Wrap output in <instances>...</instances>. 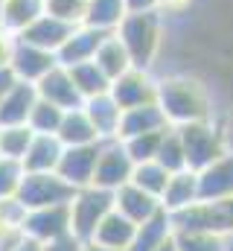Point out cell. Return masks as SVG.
I'll return each mask as SVG.
<instances>
[{"mask_svg":"<svg viewBox=\"0 0 233 251\" xmlns=\"http://www.w3.org/2000/svg\"><path fill=\"white\" fill-rule=\"evenodd\" d=\"M158 105L163 108L169 126H186L213 117L210 91L192 76H169L158 82Z\"/></svg>","mask_w":233,"mask_h":251,"instance_id":"cell-1","label":"cell"},{"mask_svg":"<svg viewBox=\"0 0 233 251\" xmlns=\"http://www.w3.org/2000/svg\"><path fill=\"white\" fill-rule=\"evenodd\" d=\"M116 35L122 38V44L128 47L134 67H146L155 62L158 50H161V38H163V18L158 9H143V12H128L116 29Z\"/></svg>","mask_w":233,"mask_h":251,"instance_id":"cell-2","label":"cell"},{"mask_svg":"<svg viewBox=\"0 0 233 251\" xmlns=\"http://www.w3.org/2000/svg\"><path fill=\"white\" fill-rule=\"evenodd\" d=\"M178 131H181V140L186 149V167L195 173L204 170L207 164H213L216 158H222L225 152H231L228 140H225V126L213 123V117L178 126Z\"/></svg>","mask_w":233,"mask_h":251,"instance_id":"cell-3","label":"cell"},{"mask_svg":"<svg viewBox=\"0 0 233 251\" xmlns=\"http://www.w3.org/2000/svg\"><path fill=\"white\" fill-rule=\"evenodd\" d=\"M114 210V193L102 187H82L70 201V234L82 243H91L99 222Z\"/></svg>","mask_w":233,"mask_h":251,"instance_id":"cell-4","label":"cell"},{"mask_svg":"<svg viewBox=\"0 0 233 251\" xmlns=\"http://www.w3.org/2000/svg\"><path fill=\"white\" fill-rule=\"evenodd\" d=\"M175 231H213L233 237V196L219 201H195L192 207L172 213Z\"/></svg>","mask_w":233,"mask_h":251,"instance_id":"cell-5","label":"cell"},{"mask_svg":"<svg viewBox=\"0 0 233 251\" xmlns=\"http://www.w3.org/2000/svg\"><path fill=\"white\" fill-rule=\"evenodd\" d=\"M79 190L67 184L58 173H23V181L18 187V201L26 210L35 207H53V204H70Z\"/></svg>","mask_w":233,"mask_h":251,"instance_id":"cell-6","label":"cell"},{"mask_svg":"<svg viewBox=\"0 0 233 251\" xmlns=\"http://www.w3.org/2000/svg\"><path fill=\"white\" fill-rule=\"evenodd\" d=\"M131 173H134V158L128 155L125 143L122 140H105L102 152H99V161H96L93 187L114 193V190H119L122 184L131 181Z\"/></svg>","mask_w":233,"mask_h":251,"instance_id":"cell-7","label":"cell"},{"mask_svg":"<svg viewBox=\"0 0 233 251\" xmlns=\"http://www.w3.org/2000/svg\"><path fill=\"white\" fill-rule=\"evenodd\" d=\"M102 143H85V146H64V155H61V164H58V176L73 184L76 190L91 187L93 184V173H96V161H99V152H102Z\"/></svg>","mask_w":233,"mask_h":251,"instance_id":"cell-8","label":"cell"},{"mask_svg":"<svg viewBox=\"0 0 233 251\" xmlns=\"http://www.w3.org/2000/svg\"><path fill=\"white\" fill-rule=\"evenodd\" d=\"M111 94L122 111L149 105V102H158V79H152V73L146 67H131L111 82Z\"/></svg>","mask_w":233,"mask_h":251,"instance_id":"cell-9","label":"cell"},{"mask_svg":"<svg viewBox=\"0 0 233 251\" xmlns=\"http://www.w3.org/2000/svg\"><path fill=\"white\" fill-rule=\"evenodd\" d=\"M23 234L38 243H53L58 237L70 234V204H53V207H35L26 210Z\"/></svg>","mask_w":233,"mask_h":251,"instance_id":"cell-10","label":"cell"},{"mask_svg":"<svg viewBox=\"0 0 233 251\" xmlns=\"http://www.w3.org/2000/svg\"><path fill=\"white\" fill-rule=\"evenodd\" d=\"M58 64L56 53H50V50H41V47H35V44H26V41H21V38H15V50H12V73L21 79V82H41L53 67Z\"/></svg>","mask_w":233,"mask_h":251,"instance_id":"cell-11","label":"cell"},{"mask_svg":"<svg viewBox=\"0 0 233 251\" xmlns=\"http://www.w3.org/2000/svg\"><path fill=\"white\" fill-rule=\"evenodd\" d=\"M108 35H111V32L96 29V26H88V24L76 26V29L70 32V38L58 47V53H56L58 64L73 67V64H82V62H93L96 50L102 47V41H105Z\"/></svg>","mask_w":233,"mask_h":251,"instance_id":"cell-12","label":"cell"},{"mask_svg":"<svg viewBox=\"0 0 233 251\" xmlns=\"http://www.w3.org/2000/svg\"><path fill=\"white\" fill-rule=\"evenodd\" d=\"M35 88H38V97L41 100L53 102V105L64 108V111L85 105V97L79 94V88H76V82H73V76H70V70L64 64H56L41 82H35Z\"/></svg>","mask_w":233,"mask_h":251,"instance_id":"cell-13","label":"cell"},{"mask_svg":"<svg viewBox=\"0 0 233 251\" xmlns=\"http://www.w3.org/2000/svg\"><path fill=\"white\" fill-rule=\"evenodd\" d=\"M114 207L119 213H125L131 222H137V225L149 222L152 216H158L163 210V204H161L158 196L146 193L143 187H137L134 181H128V184H122L119 190H114Z\"/></svg>","mask_w":233,"mask_h":251,"instance_id":"cell-14","label":"cell"},{"mask_svg":"<svg viewBox=\"0 0 233 251\" xmlns=\"http://www.w3.org/2000/svg\"><path fill=\"white\" fill-rule=\"evenodd\" d=\"M198 193L201 201H219L233 196V152H225L204 170H198Z\"/></svg>","mask_w":233,"mask_h":251,"instance_id":"cell-15","label":"cell"},{"mask_svg":"<svg viewBox=\"0 0 233 251\" xmlns=\"http://www.w3.org/2000/svg\"><path fill=\"white\" fill-rule=\"evenodd\" d=\"M76 26L73 24H67V21H61L56 15H50V12H44L35 24H29L18 38L21 41H26V44H35V47H41V50H50V53H58V47L70 38V32H73Z\"/></svg>","mask_w":233,"mask_h":251,"instance_id":"cell-16","label":"cell"},{"mask_svg":"<svg viewBox=\"0 0 233 251\" xmlns=\"http://www.w3.org/2000/svg\"><path fill=\"white\" fill-rule=\"evenodd\" d=\"M38 88L32 82H15L9 94L0 100V126H23L29 123V114L38 102Z\"/></svg>","mask_w":233,"mask_h":251,"instance_id":"cell-17","label":"cell"},{"mask_svg":"<svg viewBox=\"0 0 233 251\" xmlns=\"http://www.w3.org/2000/svg\"><path fill=\"white\" fill-rule=\"evenodd\" d=\"M91 117V123L96 126L99 131V140H119V123H122V108L114 100V94H99V97H91L85 100L82 105Z\"/></svg>","mask_w":233,"mask_h":251,"instance_id":"cell-18","label":"cell"},{"mask_svg":"<svg viewBox=\"0 0 233 251\" xmlns=\"http://www.w3.org/2000/svg\"><path fill=\"white\" fill-rule=\"evenodd\" d=\"M64 155V143L58 140V134H35L21 167L23 173H56Z\"/></svg>","mask_w":233,"mask_h":251,"instance_id":"cell-19","label":"cell"},{"mask_svg":"<svg viewBox=\"0 0 233 251\" xmlns=\"http://www.w3.org/2000/svg\"><path fill=\"white\" fill-rule=\"evenodd\" d=\"M195 201H201V193H198V173L195 170H181V173H172L169 184H166V193L161 196V204L166 213H181L186 207H192Z\"/></svg>","mask_w":233,"mask_h":251,"instance_id":"cell-20","label":"cell"},{"mask_svg":"<svg viewBox=\"0 0 233 251\" xmlns=\"http://www.w3.org/2000/svg\"><path fill=\"white\" fill-rule=\"evenodd\" d=\"M163 128H169V120H166V114H163V108L158 102L137 105V108H125L122 111V123H119V140L134 137V134L163 131Z\"/></svg>","mask_w":233,"mask_h":251,"instance_id":"cell-21","label":"cell"},{"mask_svg":"<svg viewBox=\"0 0 233 251\" xmlns=\"http://www.w3.org/2000/svg\"><path fill=\"white\" fill-rule=\"evenodd\" d=\"M134 234H137V222H131L125 213H119L114 207V210L99 222V228H96V234H93L91 243H99V246H105V249L128 251L131 243H134Z\"/></svg>","mask_w":233,"mask_h":251,"instance_id":"cell-22","label":"cell"},{"mask_svg":"<svg viewBox=\"0 0 233 251\" xmlns=\"http://www.w3.org/2000/svg\"><path fill=\"white\" fill-rule=\"evenodd\" d=\"M93 62L99 64V70H102L111 82H114V79H119L125 70H131V67H134V59H131L128 47L122 44V38H119L116 32H111V35L102 41V47L96 50Z\"/></svg>","mask_w":233,"mask_h":251,"instance_id":"cell-23","label":"cell"},{"mask_svg":"<svg viewBox=\"0 0 233 251\" xmlns=\"http://www.w3.org/2000/svg\"><path fill=\"white\" fill-rule=\"evenodd\" d=\"M58 140L64 146H85V143H99V131L91 123L85 108H70L64 111V120L58 126Z\"/></svg>","mask_w":233,"mask_h":251,"instance_id":"cell-24","label":"cell"},{"mask_svg":"<svg viewBox=\"0 0 233 251\" xmlns=\"http://www.w3.org/2000/svg\"><path fill=\"white\" fill-rule=\"evenodd\" d=\"M47 12V0H3V29L21 35Z\"/></svg>","mask_w":233,"mask_h":251,"instance_id":"cell-25","label":"cell"},{"mask_svg":"<svg viewBox=\"0 0 233 251\" xmlns=\"http://www.w3.org/2000/svg\"><path fill=\"white\" fill-rule=\"evenodd\" d=\"M175 234V225H172V213L161 210L158 216H152L149 222L137 225V234H134V243L128 251H155L163 240H169Z\"/></svg>","mask_w":233,"mask_h":251,"instance_id":"cell-26","label":"cell"},{"mask_svg":"<svg viewBox=\"0 0 233 251\" xmlns=\"http://www.w3.org/2000/svg\"><path fill=\"white\" fill-rule=\"evenodd\" d=\"M125 15H128V3L125 0H91L85 24L96 26V29H105V32H116Z\"/></svg>","mask_w":233,"mask_h":251,"instance_id":"cell-27","label":"cell"},{"mask_svg":"<svg viewBox=\"0 0 233 251\" xmlns=\"http://www.w3.org/2000/svg\"><path fill=\"white\" fill-rule=\"evenodd\" d=\"M67 70H70V76H73V82H76V88H79V94H82L85 100H91V97H99V94H108V91H111V79L99 70V64H96V62L73 64V67H67Z\"/></svg>","mask_w":233,"mask_h":251,"instance_id":"cell-28","label":"cell"},{"mask_svg":"<svg viewBox=\"0 0 233 251\" xmlns=\"http://www.w3.org/2000/svg\"><path fill=\"white\" fill-rule=\"evenodd\" d=\"M172 173L161 164V161H143V164H134V173H131V181L137 187H143L152 196H163L166 193V184H169Z\"/></svg>","mask_w":233,"mask_h":251,"instance_id":"cell-29","label":"cell"},{"mask_svg":"<svg viewBox=\"0 0 233 251\" xmlns=\"http://www.w3.org/2000/svg\"><path fill=\"white\" fill-rule=\"evenodd\" d=\"M32 137H35V131L29 128V123H23V126H0V158L23 161V155H26Z\"/></svg>","mask_w":233,"mask_h":251,"instance_id":"cell-30","label":"cell"},{"mask_svg":"<svg viewBox=\"0 0 233 251\" xmlns=\"http://www.w3.org/2000/svg\"><path fill=\"white\" fill-rule=\"evenodd\" d=\"M158 161H161L169 173L186 170V149H184V140H181L178 126H169V128L163 131V140H161V149H158Z\"/></svg>","mask_w":233,"mask_h":251,"instance_id":"cell-31","label":"cell"},{"mask_svg":"<svg viewBox=\"0 0 233 251\" xmlns=\"http://www.w3.org/2000/svg\"><path fill=\"white\" fill-rule=\"evenodd\" d=\"M181 251H228V237L213 231H175Z\"/></svg>","mask_w":233,"mask_h":251,"instance_id":"cell-32","label":"cell"},{"mask_svg":"<svg viewBox=\"0 0 233 251\" xmlns=\"http://www.w3.org/2000/svg\"><path fill=\"white\" fill-rule=\"evenodd\" d=\"M61 120H64V108H58L47 100H38L32 114H29V128L35 134H58Z\"/></svg>","mask_w":233,"mask_h":251,"instance_id":"cell-33","label":"cell"},{"mask_svg":"<svg viewBox=\"0 0 233 251\" xmlns=\"http://www.w3.org/2000/svg\"><path fill=\"white\" fill-rule=\"evenodd\" d=\"M166 131V128H163ZM163 131H149V134H134V137H125V149L128 155L134 158V164H143V161H158V149H161V140H163Z\"/></svg>","mask_w":233,"mask_h":251,"instance_id":"cell-34","label":"cell"},{"mask_svg":"<svg viewBox=\"0 0 233 251\" xmlns=\"http://www.w3.org/2000/svg\"><path fill=\"white\" fill-rule=\"evenodd\" d=\"M88 3L91 0H47V12L73 26H82L85 15H88Z\"/></svg>","mask_w":233,"mask_h":251,"instance_id":"cell-35","label":"cell"},{"mask_svg":"<svg viewBox=\"0 0 233 251\" xmlns=\"http://www.w3.org/2000/svg\"><path fill=\"white\" fill-rule=\"evenodd\" d=\"M21 181H23V167H21V161L0 158V201L15 199Z\"/></svg>","mask_w":233,"mask_h":251,"instance_id":"cell-36","label":"cell"},{"mask_svg":"<svg viewBox=\"0 0 233 251\" xmlns=\"http://www.w3.org/2000/svg\"><path fill=\"white\" fill-rule=\"evenodd\" d=\"M44 251H85V243L73 234H64L53 243H44Z\"/></svg>","mask_w":233,"mask_h":251,"instance_id":"cell-37","label":"cell"},{"mask_svg":"<svg viewBox=\"0 0 233 251\" xmlns=\"http://www.w3.org/2000/svg\"><path fill=\"white\" fill-rule=\"evenodd\" d=\"M15 38H18V35H12V32H6V29H0V67H9V62H12Z\"/></svg>","mask_w":233,"mask_h":251,"instance_id":"cell-38","label":"cell"},{"mask_svg":"<svg viewBox=\"0 0 233 251\" xmlns=\"http://www.w3.org/2000/svg\"><path fill=\"white\" fill-rule=\"evenodd\" d=\"M18 82V76L12 73V67H0V100L9 94V88Z\"/></svg>","mask_w":233,"mask_h":251,"instance_id":"cell-39","label":"cell"},{"mask_svg":"<svg viewBox=\"0 0 233 251\" xmlns=\"http://www.w3.org/2000/svg\"><path fill=\"white\" fill-rule=\"evenodd\" d=\"M189 0H155V9L163 15V12H181Z\"/></svg>","mask_w":233,"mask_h":251,"instance_id":"cell-40","label":"cell"},{"mask_svg":"<svg viewBox=\"0 0 233 251\" xmlns=\"http://www.w3.org/2000/svg\"><path fill=\"white\" fill-rule=\"evenodd\" d=\"M128 12H143V9H155V0H125Z\"/></svg>","mask_w":233,"mask_h":251,"instance_id":"cell-41","label":"cell"},{"mask_svg":"<svg viewBox=\"0 0 233 251\" xmlns=\"http://www.w3.org/2000/svg\"><path fill=\"white\" fill-rule=\"evenodd\" d=\"M15 251H44V243H38V240L26 237V240H23V243H21V246H18Z\"/></svg>","mask_w":233,"mask_h":251,"instance_id":"cell-42","label":"cell"},{"mask_svg":"<svg viewBox=\"0 0 233 251\" xmlns=\"http://www.w3.org/2000/svg\"><path fill=\"white\" fill-rule=\"evenodd\" d=\"M225 140H228V149L233 152V111L228 114V120H225Z\"/></svg>","mask_w":233,"mask_h":251,"instance_id":"cell-43","label":"cell"},{"mask_svg":"<svg viewBox=\"0 0 233 251\" xmlns=\"http://www.w3.org/2000/svg\"><path fill=\"white\" fill-rule=\"evenodd\" d=\"M155 251H181V249H178V243H175V234L169 237V240H163V243H161Z\"/></svg>","mask_w":233,"mask_h":251,"instance_id":"cell-44","label":"cell"},{"mask_svg":"<svg viewBox=\"0 0 233 251\" xmlns=\"http://www.w3.org/2000/svg\"><path fill=\"white\" fill-rule=\"evenodd\" d=\"M85 251H116V249H105L99 243H85Z\"/></svg>","mask_w":233,"mask_h":251,"instance_id":"cell-45","label":"cell"},{"mask_svg":"<svg viewBox=\"0 0 233 251\" xmlns=\"http://www.w3.org/2000/svg\"><path fill=\"white\" fill-rule=\"evenodd\" d=\"M0 29H3V0H0Z\"/></svg>","mask_w":233,"mask_h":251,"instance_id":"cell-46","label":"cell"},{"mask_svg":"<svg viewBox=\"0 0 233 251\" xmlns=\"http://www.w3.org/2000/svg\"><path fill=\"white\" fill-rule=\"evenodd\" d=\"M228 251H233V237H228Z\"/></svg>","mask_w":233,"mask_h":251,"instance_id":"cell-47","label":"cell"}]
</instances>
